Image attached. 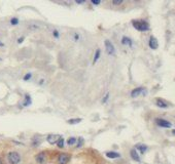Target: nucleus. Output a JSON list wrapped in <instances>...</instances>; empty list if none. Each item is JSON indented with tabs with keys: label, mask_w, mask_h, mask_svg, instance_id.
I'll list each match as a JSON object with an SVG mask.
<instances>
[{
	"label": "nucleus",
	"mask_w": 175,
	"mask_h": 164,
	"mask_svg": "<svg viewBox=\"0 0 175 164\" xmlns=\"http://www.w3.org/2000/svg\"><path fill=\"white\" fill-rule=\"evenodd\" d=\"M112 3L114 5H120V4H122V3H123V0H113Z\"/></svg>",
	"instance_id": "nucleus-23"
},
{
	"label": "nucleus",
	"mask_w": 175,
	"mask_h": 164,
	"mask_svg": "<svg viewBox=\"0 0 175 164\" xmlns=\"http://www.w3.org/2000/svg\"><path fill=\"white\" fill-rule=\"evenodd\" d=\"M69 160H70V156L66 153L60 154L59 157H58V162L60 164H67L69 162Z\"/></svg>",
	"instance_id": "nucleus-5"
},
{
	"label": "nucleus",
	"mask_w": 175,
	"mask_h": 164,
	"mask_svg": "<svg viewBox=\"0 0 175 164\" xmlns=\"http://www.w3.org/2000/svg\"><path fill=\"white\" fill-rule=\"evenodd\" d=\"M149 45V47H150L151 49H157L158 47H159V43H158L157 38L154 37V36H150Z\"/></svg>",
	"instance_id": "nucleus-7"
},
{
	"label": "nucleus",
	"mask_w": 175,
	"mask_h": 164,
	"mask_svg": "<svg viewBox=\"0 0 175 164\" xmlns=\"http://www.w3.org/2000/svg\"><path fill=\"white\" fill-rule=\"evenodd\" d=\"M135 148L137 150H139V152L141 154H144V153L146 152V150H147V146L143 145V144H137V145L135 146Z\"/></svg>",
	"instance_id": "nucleus-12"
},
{
	"label": "nucleus",
	"mask_w": 175,
	"mask_h": 164,
	"mask_svg": "<svg viewBox=\"0 0 175 164\" xmlns=\"http://www.w3.org/2000/svg\"><path fill=\"white\" fill-rule=\"evenodd\" d=\"M61 138L60 135H48V139H46V140L50 144V145H55V144H57V142H58V140Z\"/></svg>",
	"instance_id": "nucleus-8"
},
{
	"label": "nucleus",
	"mask_w": 175,
	"mask_h": 164,
	"mask_svg": "<svg viewBox=\"0 0 175 164\" xmlns=\"http://www.w3.org/2000/svg\"><path fill=\"white\" fill-rule=\"evenodd\" d=\"M0 46H1V47H2V46H4V43H3V42H1V41H0Z\"/></svg>",
	"instance_id": "nucleus-29"
},
{
	"label": "nucleus",
	"mask_w": 175,
	"mask_h": 164,
	"mask_svg": "<svg viewBox=\"0 0 175 164\" xmlns=\"http://www.w3.org/2000/svg\"><path fill=\"white\" fill-rule=\"evenodd\" d=\"M156 122H157L158 125L161 126V127H164V128H170V127L172 126V124H171L169 121H167V120H165V119L157 118Z\"/></svg>",
	"instance_id": "nucleus-4"
},
{
	"label": "nucleus",
	"mask_w": 175,
	"mask_h": 164,
	"mask_svg": "<svg viewBox=\"0 0 175 164\" xmlns=\"http://www.w3.org/2000/svg\"><path fill=\"white\" fill-rule=\"evenodd\" d=\"M144 88L143 87H138V88H135L132 90V92H131V96L132 98H137V96H139L141 93L143 92Z\"/></svg>",
	"instance_id": "nucleus-9"
},
{
	"label": "nucleus",
	"mask_w": 175,
	"mask_h": 164,
	"mask_svg": "<svg viewBox=\"0 0 175 164\" xmlns=\"http://www.w3.org/2000/svg\"><path fill=\"white\" fill-rule=\"evenodd\" d=\"M54 36H55L56 38H58V37H59V32L57 31V30H55V31H54Z\"/></svg>",
	"instance_id": "nucleus-25"
},
{
	"label": "nucleus",
	"mask_w": 175,
	"mask_h": 164,
	"mask_svg": "<svg viewBox=\"0 0 175 164\" xmlns=\"http://www.w3.org/2000/svg\"><path fill=\"white\" fill-rule=\"evenodd\" d=\"M92 3H93V4H95V5H99L100 1H99V0H98V1H96V0H92Z\"/></svg>",
	"instance_id": "nucleus-26"
},
{
	"label": "nucleus",
	"mask_w": 175,
	"mask_h": 164,
	"mask_svg": "<svg viewBox=\"0 0 175 164\" xmlns=\"http://www.w3.org/2000/svg\"><path fill=\"white\" fill-rule=\"evenodd\" d=\"M76 3H78V4H83V3H85V1H83H83H76Z\"/></svg>",
	"instance_id": "nucleus-28"
},
{
	"label": "nucleus",
	"mask_w": 175,
	"mask_h": 164,
	"mask_svg": "<svg viewBox=\"0 0 175 164\" xmlns=\"http://www.w3.org/2000/svg\"><path fill=\"white\" fill-rule=\"evenodd\" d=\"M173 133H174V135H175V130H173Z\"/></svg>",
	"instance_id": "nucleus-31"
},
{
	"label": "nucleus",
	"mask_w": 175,
	"mask_h": 164,
	"mask_svg": "<svg viewBox=\"0 0 175 164\" xmlns=\"http://www.w3.org/2000/svg\"><path fill=\"white\" fill-rule=\"evenodd\" d=\"M11 24L12 25H18L19 24V19L18 18H12V20H11Z\"/></svg>",
	"instance_id": "nucleus-20"
},
{
	"label": "nucleus",
	"mask_w": 175,
	"mask_h": 164,
	"mask_svg": "<svg viewBox=\"0 0 175 164\" xmlns=\"http://www.w3.org/2000/svg\"><path fill=\"white\" fill-rule=\"evenodd\" d=\"M104 45H105L106 47V52L108 53L109 55H113L114 52H116V49H114V46L111 42L109 41V40H105L104 41Z\"/></svg>",
	"instance_id": "nucleus-3"
},
{
	"label": "nucleus",
	"mask_w": 175,
	"mask_h": 164,
	"mask_svg": "<svg viewBox=\"0 0 175 164\" xmlns=\"http://www.w3.org/2000/svg\"><path fill=\"white\" fill-rule=\"evenodd\" d=\"M106 157H108V158H110V159H114V158H120L121 155L116 152H107Z\"/></svg>",
	"instance_id": "nucleus-13"
},
{
	"label": "nucleus",
	"mask_w": 175,
	"mask_h": 164,
	"mask_svg": "<svg viewBox=\"0 0 175 164\" xmlns=\"http://www.w3.org/2000/svg\"><path fill=\"white\" fill-rule=\"evenodd\" d=\"M24 39H25L24 37H20V38L18 39V43H22L23 41H24Z\"/></svg>",
	"instance_id": "nucleus-27"
},
{
	"label": "nucleus",
	"mask_w": 175,
	"mask_h": 164,
	"mask_svg": "<svg viewBox=\"0 0 175 164\" xmlns=\"http://www.w3.org/2000/svg\"><path fill=\"white\" fill-rule=\"evenodd\" d=\"M108 96H109V93H107V95L104 96V99H103V101H102V103H105V102H107V100H108Z\"/></svg>",
	"instance_id": "nucleus-24"
},
{
	"label": "nucleus",
	"mask_w": 175,
	"mask_h": 164,
	"mask_svg": "<svg viewBox=\"0 0 175 164\" xmlns=\"http://www.w3.org/2000/svg\"><path fill=\"white\" fill-rule=\"evenodd\" d=\"M156 104H157L158 107H160V108H163V109L168 108V104L165 102L164 100H162V99H158L157 102H156Z\"/></svg>",
	"instance_id": "nucleus-11"
},
{
	"label": "nucleus",
	"mask_w": 175,
	"mask_h": 164,
	"mask_svg": "<svg viewBox=\"0 0 175 164\" xmlns=\"http://www.w3.org/2000/svg\"><path fill=\"white\" fill-rule=\"evenodd\" d=\"M82 121V119L80 118H74V119H69L68 121V124H77V123H79Z\"/></svg>",
	"instance_id": "nucleus-16"
},
{
	"label": "nucleus",
	"mask_w": 175,
	"mask_h": 164,
	"mask_svg": "<svg viewBox=\"0 0 175 164\" xmlns=\"http://www.w3.org/2000/svg\"><path fill=\"white\" fill-rule=\"evenodd\" d=\"M7 160L11 164H18L21 161V156L18 152H9L7 155Z\"/></svg>",
	"instance_id": "nucleus-2"
},
{
	"label": "nucleus",
	"mask_w": 175,
	"mask_h": 164,
	"mask_svg": "<svg viewBox=\"0 0 175 164\" xmlns=\"http://www.w3.org/2000/svg\"><path fill=\"white\" fill-rule=\"evenodd\" d=\"M24 107H27V106H29V105H31V99H30V95H25V102H24Z\"/></svg>",
	"instance_id": "nucleus-15"
},
{
	"label": "nucleus",
	"mask_w": 175,
	"mask_h": 164,
	"mask_svg": "<svg viewBox=\"0 0 175 164\" xmlns=\"http://www.w3.org/2000/svg\"><path fill=\"white\" fill-rule=\"evenodd\" d=\"M100 49H97L96 52H95V56H94V61H93V64H95L97 61H98V59H99V56H100Z\"/></svg>",
	"instance_id": "nucleus-18"
},
{
	"label": "nucleus",
	"mask_w": 175,
	"mask_h": 164,
	"mask_svg": "<svg viewBox=\"0 0 175 164\" xmlns=\"http://www.w3.org/2000/svg\"><path fill=\"white\" fill-rule=\"evenodd\" d=\"M35 160L36 162L39 163V164H45L46 162V155L45 152H40L38 153L37 155L35 157Z\"/></svg>",
	"instance_id": "nucleus-6"
},
{
	"label": "nucleus",
	"mask_w": 175,
	"mask_h": 164,
	"mask_svg": "<svg viewBox=\"0 0 175 164\" xmlns=\"http://www.w3.org/2000/svg\"><path fill=\"white\" fill-rule=\"evenodd\" d=\"M57 146H58L59 148H63L64 147V139L63 138H60L58 140V142H57Z\"/></svg>",
	"instance_id": "nucleus-19"
},
{
	"label": "nucleus",
	"mask_w": 175,
	"mask_h": 164,
	"mask_svg": "<svg viewBox=\"0 0 175 164\" xmlns=\"http://www.w3.org/2000/svg\"><path fill=\"white\" fill-rule=\"evenodd\" d=\"M31 77H32L31 73H28V74H26V75L24 76V78H23V79H24V81H28V80L31 78Z\"/></svg>",
	"instance_id": "nucleus-21"
},
{
	"label": "nucleus",
	"mask_w": 175,
	"mask_h": 164,
	"mask_svg": "<svg viewBox=\"0 0 175 164\" xmlns=\"http://www.w3.org/2000/svg\"><path fill=\"white\" fill-rule=\"evenodd\" d=\"M130 155H131V158H132L133 160H135V161H137V162H140V157H139V155H138V153L135 149L131 150Z\"/></svg>",
	"instance_id": "nucleus-10"
},
{
	"label": "nucleus",
	"mask_w": 175,
	"mask_h": 164,
	"mask_svg": "<svg viewBox=\"0 0 175 164\" xmlns=\"http://www.w3.org/2000/svg\"><path fill=\"white\" fill-rule=\"evenodd\" d=\"M0 164H3V162H2V160L0 159Z\"/></svg>",
	"instance_id": "nucleus-30"
},
{
	"label": "nucleus",
	"mask_w": 175,
	"mask_h": 164,
	"mask_svg": "<svg viewBox=\"0 0 175 164\" xmlns=\"http://www.w3.org/2000/svg\"><path fill=\"white\" fill-rule=\"evenodd\" d=\"M67 144H68L69 146H73L76 144V139L75 138H69L68 140H67Z\"/></svg>",
	"instance_id": "nucleus-17"
},
{
	"label": "nucleus",
	"mask_w": 175,
	"mask_h": 164,
	"mask_svg": "<svg viewBox=\"0 0 175 164\" xmlns=\"http://www.w3.org/2000/svg\"><path fill=\"white\" fill-rule=\"evenodd\" d=\"M132 23H133V27L136 30H138V31L144 32L149 29V24L145 21H143V20H136V21H133Z\"/></svg>",
	"instance_id": "nucleus-1"
},
{
	"label": "nucleus",
	"mask_w": 175,
	"mask_h": 164,
	"mask_svg": "<svg viewBox=\"0 0 175 164\" xmlns=\"http://www.w3.org/2000/svg\"><path fill=\"white\" fill-rule=\"evenodd\" d=\"M0 61H1V59H0Z\"/></svg>",
	"instance_id": "nucleus-32"
},
{
	"label": "nucleus",
	"mask_w": 175,
	"mask_h": 164,
	"mask_svg": "<svg viewBox=\"0 0 175 164\" xmlns=\"http://www.w3.org/2000/svg\"><path fill=\"white\" fill-rule=\"evenodd\" d=\"M122 43L124 45H129V46H132V40L128 37H123L122 39Z\"/></svg>",
	"instance_id": "nucleus-14"
},
{
	"label": "nucleus",
	"mask_w": 175,
	"mask_h": 164,
	"mask_svg": "<svg viewBox=\"0 0 175 164\" xmlns=\"http://www.w3.org/2000/svg\"><path fill=\"white\" fill-rule=\"evenodd\" d=\"M83 138H79V139H78V143H77V148H80V147L83 146Z\"/></svg>",
	"instance_id": "nucleus-22"
}]
</instances>
